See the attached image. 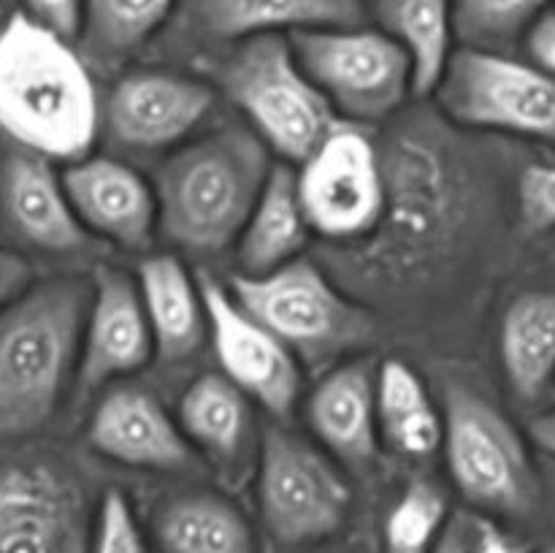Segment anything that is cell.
Wrapping results in <instances>:
<instances>
[{"instance_id":"obj_1","label":"cell","mask_w":555,"mask_h":553,"mask_svg":"<svg viewBox=\"0 0 555 553\" xmlns=\"http://www.w3.org/2000/svg\"><path fill=\"white\" fill-rule=\"evenodd\" d=\"M101 128L87 65L68 41L16 14L0 30V130L25 152L79 160Z\"/></svg>"},{"instance_id":"obj_2","label":"cell","mask_w":555,"mask_h":553,"mask_svg":"<svg viewBox=\"0 0 555 553\" xmlns=\"http://www.w3.org/2000/svg\"><path fill=\"white\" fill-rule=\"evenodd\" d=\"M90 282L52 276L0 309V442L41 432L76 380Z\"/></svg>"},{"instance_id":"obj_3","label":"cell","mask_w":555,"mask_h":553,"mask_svg":"<svg viewBox=\"0 0 555 553\" xmlns=\"http://www.w3.org/2000/svg\"><path fill=\"white\" fill-rule=\"evenodd\" d=\"M269 171V146L244 128L217 130L182 146L152 184L157 228L184 253H222L236 244Z\"/></svg>"},{"instance_id":"obj_4","label":"cell","mask_w":555,"mask_h":553,"mask_svg":"<svg viewBox=\"0 0 555 553\" xmlns=\"http://www.w3.org/2000/svg\"><path fill=\"white\" fill-rule=\"evenodd\" d=\"M217 81L255 136L291 163L307 160L336 125L334 108L301 70L287 36L238 41L217 68Z\"/></svg>"},{"instance_id":"obj_5","label":"cell","mask_w":555,"mask_h":553,"mask_svg":"<svg viewBox=\"0 0 555 553\" xmlns=\"http://www.w3.org/2000/svg\"><path fill=\"white\" fill-rule=\"evenodd\" d=\"M231 296L298 361L328 363L374 336L372 314L347 298L307 258H296L266 274H238Z\"/></svg>"},{"instance_id":"obj_6","label":"cell","mask_w":555,"mask_h":553,"mask_svg":"<svg viewBox=\"0 0 555 553\" xmlns=\"http://www.w3.org/2000/svg\"><path fill=\"white\" fill-rule=\"evenodd\" d=\"M287 41L334 114L352 123H379L415 92L410 57L383 30L361 25L318 27L291 33Z\"/></svg>"},{"instance_id":"obj_7","label":"cell","mask_w":555,"mask_h":553,"mask_svg":"<svg viewBox=\"0 0 555 553\" xmlns=\"http://www.w3.org/2000/svg\"><path fill=\"white\" fill-rule=\"evenodd\" d=\"M442 450L459 491L488 513L518 515L534 504L537 477L524 437L466 385H448Z\"/></svg>"},{"instance_id":"obj_8","label":"cell","mask_w":555,"mask_h":553,"mask_svg":"<svg viewBox=\"0 0 555 553\" xmlns=\"http://www.w3.org/2000/svg\"><path fill=\"white\" fill-rule=\"evenodd\" d=\"M434 92L453 123L555 146V76L529 60L493 49H453Z\"/></svg>"},{"instance_id":"obj_9","label":"cell","mask_w":555,"mask_h":553,"mask_svg":"<svg viewBox=\"0 0 555 553\" xmlns=\"http://www.w3.org/2000/svg\"><path fill=\"white\" fill-rule=\"evenodd\" d=\"M309 231L328 242H358L383 226L388 171L363 130L334 125L296 173Z\"/></svg>"},{"instance_id":"obj_10","label":"cell","mask_w":555,"mask_h":553,"mask_svg":"<svg viewBox=\"0 0 555 553\" xmlns=\"http://www.w3.org/2000/svg\"><path fill=\"white\" fill-rule=\"evenodd\" d=\"M258 499L274 540L298 545L339 531L352 493L341 472L314 445L269 428L260 442Z\"/></svg>"},{"instance_id":"obj_11","label":"cell","mask_w":555,"mask_h":553,"mask_svg":"<svg viewBox=\"0 0 555 553\" xmlns=\"http://www.w3.org/2000/svg\"><path fill=\"white\" fill-rule=\"evenodd\" d=\"M198 285L222 374L271 415H291L301 394L298 358L263 323L244 312L228 287L211 276L198 280Z\"/></svg>"},{"instance_id":"obj_12","label":"cell","mask_w":555,"mask_h":553,"mask_svg":"<svg viewBox=\"0 0 555 553\" xmlns=\"http://www.w3.org/2000/svg\"><path fill=\"white\" fill-rule=\"evenodd\" d=\"M0 553H90L79 486L41 461L0 466Z\"/></svg>"},{"instance_id":"obj_13","label":"cell","mask_w":555,"mask_h":553,"mask_svg":"<svg viewBox=\"0 0 555 553\" xmlns=\"http://www.w3.org/2000/svg\"><path fill=\"white\" fill-rule=\"evenodd\" d=\"M215 106L209 85L168 70H133L108 90L101 128L128 150H166L188 139Z\"/></svg>"},{"instance_id":"obj_14","label":"cell","mask_w":555,"mask_h":553,"mask_svg":"<svg viewBox=\"0 0 555 553\" xmlns=\"http://www.w3.org/2000/svg\"><path fill=\"white\" fill-rule=\"evenodd\" d=\"M155 356L139 285L125 271L101 266L90 280L85 325H81L76 383L95 390L117 377L139 372Z\"/></svg>"},{"instance_id":"obj_15","label":"cell","mask_w":555,"mask_h":553,"mask_svg":"<svg viewBox=\"0 0 555 553\" xmlns=\"http://www.w3.org/2000/svg\"><path fill=\"white\" fill-rule=\"evenodd\" d=\"M87 442L103 459L133 470L177 472L198 459L163 401L135 385H119L98 401L87 426Z\"/></svg>"},{"instance_id":"obj_16","label":"cell","mask_w":555,"mask_h":553,"mask_svg":"<svg viewBox=\"0 0 555 553\" xmlns=\"http://www.w3.org/2000/svg\"><path fill=\"white\" fill-rule=\"evenodd\" d=\"M70 209L87 233L128 249L150 244L157 228L155 188L128 163L114 157H79L63 173Z\"/></svg>"},{"instance_id":"obj_17","label":"cell","mask_w":555,"mask_h":553,"mask_svg":"<svg viewBox=\"0 0 555 553\" xmlns=\"http://www.w3.org/2000/svg\"><path fill=\"white\" fill-rule=\"evenodd\" d=\"M3 209L25 242L47 253H70L87 244L90 233L70 209L63 177L49 157L16 152L3 166Z\"/></svg>"},{"instance_id":"obj_18","label":"cell","mask_w":555,"mask_h":553,"mask_svg":"<svg viewBox=\"0 0 555 553\" xmlns=\"http://www.w3.org/2000/svg\"><path fill=\"white\" fill-rule=\"evenodd\" d=\"M201 36L247 41L255 36L361 25V0H182Z\"/></svg>"},{"instance_id":"obj_19","label":"cell","mask_w":555,"mask_h":553,"mask_svg":"<svg viewBox=\"0 0 555 553\" xmlns=\"http://www.w3.org/2000/svg\"><path fill=\"white\" fill-rule=\"evenodd\" d=\"M141 304L150 323L155 356L166 363H182L198 356L209 336L204 296L177 255H150L139 263Z\"/></svg>"},{"instance_id":"obj_20","label":"cell","mask_w":555,"mask_h":553,"mask_svg":"<svg viewBox=\"0 0 555 553\" xmlns=\"http://www.w3.org/2000/svg\"><path fill=\"white\" fill-rule=\"evenodd\" d=\"M374 374L369 361L341 363L309 396V423L320 442L352 464H366L377 450Z\"/></svg>"},{"instance_id":"obj_21","label":"cell","mask_w":555,"mask_h":553,"mask_svg":"<svg viewBox=\"0 0 555 553\" xmlns=\"http://www.w3.org/2000/svg\"><path fill=\"white\" fill-rule=\"evenodd\" d=\"M309 236L312 231L298 201L296 171L271 166L269 179L236 239L242 274H266L301 258Z\"/></svg>"},{"instance_id":"obj_22","label":"cell","mask_w":555,"mask_h":553,"mask_svg":"<svg viewBox=\"0 0 555 553\" xmlns=\"http://www.w3.org/2000/svg\"><path fill=\"white\" fill-rule=\"evenodd\" d=\"M253 401L225 377L206 372L179 399V428L195 453L215 464H238L253 437Z\"/></svg>"},{"instance_id":"obj_23","label":"cell","mask_w":555,"mask_h":553,"mask_svg":"<svg viewBox=\"0 0 555 553\" xmlns=\"http://www.w3.org/2000/svg\"><path fill=\"white\" fill-rule=\"evenodd\" d=\"M502 366L524 399H537L555 377V293H520L507 307L499 334Z\"/></svg>"},{"instance_id":"obj_24","label":"cell","mask_w":555,"mask_h":553,"mask_svg":"<svg viewBox=\"0 0 555 553\" xmlns=\"http://www.w3.org/2000/svg\"><path fill=\"white\" fill-rule=\"evenodd\" d=\"M374 407L377 432L401 455L426 459L442 448V412L410 363L390 358L379 366L374 374Z\"/></svg>"},{"instance_id":"obj_25","label":"cell","mask_w":555,"mask_h":553,"mask_svg":"<svg viewBox=\"0 0 555 553\" xmlns=\"http://www.w3.org/2000/svg\"><path fill=\"white\" fill-rule=\"evenodd\" d=\"M379 30L406 52L415 92L437 90L453 54V0H374Z\"/></svg>"},{"instance_id":"obj_26","label":"cell","mask_w":555,"mask_h":553,"mask_svg":"<svg viewBox=\"0 0 555 553\" xmlns=\"http://www.w3.org/2000/svg\"><path fill=\"white\" fill-rule=\"evenodd\" d=\"M157 542L166 553H258L242 510L215 493L171 499L157 515Z\"/></svg>"},{"instance_id":"obj_27","label":"cell","mask_w":555,"mask_h":553,"mask_svg":"<svg viewBox=\"0 0 555 553\" xmlns=\"http://www.w3.org/2000/svg\"><path fill=\"white\" fill-rule=\"evenodd\" d=\"M182 5V0H85L81 43L87 54L106 63L144 47Z\"/></svg>"},{"instance_id":"obj_28","label":"cell","mask_w":555,"mask_h":553,"mask_svg":"<svg viewBox=\"0 0 555 553\" xmlns=\"http://www.w3.org/2000/svg\"><path fill=\"white\" fill-rule=\"evenodd\" d=\"M555 0H453V30L464 47L493 49L524 38Z\"/></svg>"},{"instance_id":"obj_29","label":"cell","mask_w":555,"mask_h":553,"mask_svg":"<svg viewBox=\"0 0 555 553\" xmlns=\"http://www.w3.org/2000/svg\"><path fill=\"white\" fill-rule=\"evenodd\" d=\"M448 526V499L434 483L404 488L385 520V553H431Z\"/></svg>"},{"instance_id":"obj_30","label":"cell","mask_w":555,"mask_h":553,"mask_svg":"<svg viewBox=\"0 0 555 553\" xmlns=\"http://www.w3.org/2000/svg\"><path fill=\"white\" fill-rule=\"evenodd\" d=\"M90 553H150L128 497L108 491L98 510Z\"/></svg>"},{"instance_id":"obj_31","label":"cell","mask_w":555,"mask_h":553,"mask_svg":"<svg viewBox=\"0 0 555 553\" xmlns=\"http://www.w3.org/2000/svg\"><path fill=\"white\" fill-rule=\"evenodd\" d=\"M520 226L531 233L555 228V166L534 163L518 179Z\"/></svg>"},{"instance_id":"obj_32","label":"cell","mask_w":555,"mask_h":553,"mask_svg":"<svg viewBox=\"0 0 555 553\" xmlns=\"http://www.w3.org/2000/svg\"><path fill=\"white\" fill-rule=\"evenodd\" d=\"M27 9V20L49 30L52 36L74 43L81 33V14L85 0H22Z\"/></svg>"},{"instance_id":"obj_33","label":"cell","mask_w":555,"mask_h":553,"mask_svg":"<svg viewBox=\"0 0 555 553\" xmlns=\"http://www.w3.org/2000/svg\"><path fill=\"white\" fill-rule=\"evenodd\" d=\"M524 43L529 63L555 76V9H547L531 22L529 30L524 33Z\"/></svg>"},{"instance_id":"obj_34","label":"cell","mask_w":555,"mask_h":553,"mask_svg":"<svg viewBox=\"0 0 555 553\" xmlns=\"http://www.w3.org/2000/svg\"><path fill=\"white\" fill-rule=\"evenodd\" d=\"M33 285V269L22 255L0 247V309L9 307Z\"/></svg>"},{"instance_id":"obj_35","label":"cell","mask_w":555,"mask_h":553,"mask_svg":"<svg viewBox=\"0 0 555 553\" xmlns=\"http://www.w3.org/2000/svg\"><path fill=\"white\" fill-rule=\"evenodd\" d=\"M431 553H475V529L466 520H448Z\"/></svg>"},{"instance_id":"obj_36","label":"cell","mask_w":555,"mask_h":553,"mask_svg":"<svg viewBox=\"0 0 555 553\" xmlns=\"http://www.w3.org/2000/svg\"><path fill=\"white\" fill-rule=\"evenodd\" d=\"M475 553H524L504 531L493 524H480L475 529Z\"/></svg>"},{"instance_id":"obj_37","label":"cell","mask_w":555,"mask_h":553,"mask_svg":"<svg viewBox=\"0 0 555 553\" xmlns=\"http://www.w3.org/2000/svg\"><path fill=\"white\" fill-rule=\"evenodd\" d=\"M531 439L555 459V412H547L531 423Z\"/></svg>"},{"instance_id":"obj_38","label":"cell","mask_w":555,"mask_h":553,"mask_svg":"<svg viewBox=\"0 0 555 553\" xmlns=\"http://www.w3.org/2000/svg\"><path fill=\"white\" fill-rule=\"evenodd\" d=\"M5 22H9V20H5V14H3V5H0V30H3V27H5Z\"/></svg>"},{"instance_id":"obj_39","label":"cell","mask_w":555,"mask_h":553,"mask_svg":"<svg viewBox=\"0 0 555 553\" xmlns=\"http://www.w3.org/2000/svg\"><path fill=\"white\" fill-rule=\"evenodd\" d=\"M551 553H555V548H553V551H551Z\"/></svg>"}]
</instances>
